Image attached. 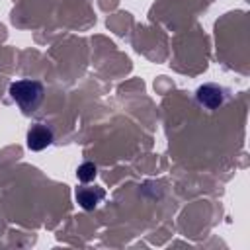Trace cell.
<instances>
[{"label":"cell","mask_w":250,"mask_h":250,"mask_svg":"<svg viewBox=\"0 0 250 250\" xmlns=\"http://www.w3.org/2000/svg\"><path fill=\"white\" fill-rule=\"evenodd\" d=\"M195 100H197V104L201 105V107H205V109H217V107H221L223 104H225V100H227V90L223 88V86H219V84H203V86H199L197 88V92H195Z\"/></svg>","instance_id":"2"},{"label":"cell","mask_w":250,"mask_h":250,"mask_svg":"<svg viewBox=\"0 0 250 250\" xmlns=\"http://www.w3.org/2000/svg\"><path fill=\"white\" fill-rule=\"evenodd\" d=\"M43 94H45V88L39 80L21 78V80H16L10 84V98L25 113L35 111L39 107V104L43 102Z\"/></svg>","instance_id":"1"},{"label":"cell","mask_w":250,"mask_h":250,"mask_svg":"<svg viewBox=\"0 0 250 250\" xmlns=\"http://www.w3.org/2000/svg\"><path fill=\"white\" fill-rule=\"evenodd\" d=\"M53 143V131L51 127L43 123H35L27 131V146L31 150H43Z\"/></svg>","instance_id":"4"},{"label":"cell","mask_w":250,"mask_h":250,"mask_svg":"<svg viewBox=\"0 0 250 250\" xmlns=\"http://www.w3.org/2000/svg\"><path fill=\"white\" fill-rule=\"evenodd\" d=\"M104 197H105V189L100 186H80L76 189V201L86 211L96 209L104 201Z\"/></svg>","instance_id":"3"},{"label":"cell","mask_w":250,"mask_h":250,"mask_svg":"<svg viewBox=\"0 0 250 250\" xmlns=\"http://www.w3.org/2000/svg\"><path fill=\"white\" fill-rule=\"evenodd\" d=\"M96 174H98V168H96V164L94 162H82L80 166H78V170H76V176H78V180L80 182H92L94 178H96Z\"/></svg>","instance_id":"5"}]
</instances>
